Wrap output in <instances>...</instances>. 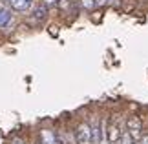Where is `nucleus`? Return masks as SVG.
Here are the masks:
<instances>
[{
    "label": "nucleus",
    "mask_w": 148,
    "mask_h": 144,
    "mask_svg": "<svg viewBox=\"0 0 148 144\" xmlns=\"http://www.w3.org/2000/svg\"><path fill=\"white\" fill-rule=\"evenodd\" d=\"M126 126H128V131H130V139H132V142L139 144L141 139H143V122H141V119L135 117V115H132V117L126 120Z\"/></svg>",
    "instance_id": "1"
},
{
    "label": "nucleus",
    "mask_w": 148,
    "mask_h": 144,
    "mask_svg": "<svg viewBox=\"0 0 148 144\" xmlns=\"http://www.w3.org/2000/svg\"><path fill=\"white\" fill-rule=\"evenodd\" d=\"M11 144H26V142L22 141V139H18V137H15V139L11 141Z\"/></svg>",
    "instance_id": "11"
},
{
    "label": "nucleus",
    "mask_w": 148,
    "mask_h": 144,
    "mask_svg": "<svg viewBox=\"0 0 148 144\" xmlns=\"http://www.w3.org/2000/svg\"><path fill=\"white\" fill-rule=\"evenodd\" d=\"M108 2V0H95V4H97V5H104Z\"/></svg>",
    "instance_id": "12"
},
{
    "label": "nucleus",
    "mask_w": 148,
    "mask_h": 144,
    "mask_svg": "<svg viewBox=\"0 0 148 144\" xmlns=\"http://www.w3.org/2000/svg\"><path fill=\"white\" fill-rule=\"evenodd\" d=\"M130 144H135V142H130Z\"/></svg>",
    "instance_id": "14"
},
{
    "label": "nucleus",
    "mask_w": 148,
    "mask_h": 144,
    "mask_svg": "<svg viewBox=\"0 0 148 144\" xmlns=\"http://www.w3.org/2000/svg\"><path fill=\"white\" fill-rule=\"evenodd\" d=\"M42 4L46 8H55V5H59V0H42Z\"/></svg>",
    "instance_id": "10"
},
{
    "label": "nucleus",
    "mask_w": 148,
    "mask_h": 144,
    "mask_svg": "<svg viewBox=\"0 0 148 144\" xmlns=\"http://www.w3.org/2000/svg\"><path fill=\"white\" fill-rule=\"evenodd\" d=\"M40 142L42 144H60L59 137H57L55 131H51V130H42L40 131Z\"/></svg>",
    "instance_id": "4"
},
{
    "label": "nucleus",
    "mask_w": 148,
    "mask_h": 144,
    "mask_svg": "<svg viewBox=\"0 0 148 144\" xmlns=\"http://www.w3.org/2000/svg\"><path fill=\"white\" fill-rule=\"evenodd\" d=\"M8 2L16 11H27L33 5V0H8Z\"/></svg>",
    "instance_id": "5"
},
{
    "label": "nucleus",
    "mask_w": 148,
    "mask_h": 144,
    "mask_svg": "<svg viewBox=\"0 0 148 144\" xmlns=\"http://www.w3.org/2000/svg\"><path fill=\"white\" fill-rule=\"evenodd\" d=\"M9 20H11V11L8 8H2L0 9V27H4Z\"/></svg>",
    "instance_id": "7"
},
{
    "label": "nucleus",
    "mask_w": 148,
    "mask_h": 144,
    "mask_svg": "<svg viewBox=\"0 0 148 144\" xmlns=\"http://www.w3.org/2000/svg\"><path fill=\"white\" fill-rule=\"evenodd\" d=\"M37 144H42V142H37Z\"/></svg>",
    "instance_id": "15"
},
{
    "label": "nucleus",
    "mask_w": 148,
    "mask_h": 144,
    "mask_svg": "<svg viewBox=\"0 0 148 144\" xmlns=\"http://www.w3.org/2000/svg\"><path fill=\"white\" fill-rule=\"evenodd\" d=\"M102 139V124L101 120H95V124L92 126V144H99Z\"/></svg>",
    "instance_id": "6"
},
{
    "label": "nucleus",
    "mask_w": 148,
    "mask_h": 144,
    "mask_svg": "<svg viewBox=\"0 0 148 144\" xmlns=\"http://www.w3.org/2000/svg\"><path fill=\"white\" fill-rule=\"evenodd\" d=\"M81 8L93 9V8H97V4H95V0H81Z\"/></svg>",
    "instance_id": "9"
},
{
    "label": "nucleus",
    "mask_w": 148,
    "mask_h": 144,
    "mask_svg": "<svg viewBox=\"0 0 148 144\" xmlns=\"http://www.w3.org/2000/svg\"><path fill=\"white\" fill-rule=\"evenodd\" d=\"M108 144H123V131L119 128L117 120H110V124H108Z\"/></svg>",
    "instance_id": "2"
},
{
    "label": "nucleus",
    "mask_w": 148,
    "mask_h": 144,
    "mask_svg": "<svg viewBox=\"0 0 148 144\" xmlns=\"http://www.w3.org/2000/svg\"><path fill=\"white\" fill-rule=\"evenodd\" d=\"M139 144H148V135H145L143 139H141V142H139Z\"/></svg>",
    "instance_id": "13"
},
{
    "label": "nucleus",
    "mask_w": 148,
    "mask_h": 144,
    "mask_svg": "<svg viewBox=\"0 0 148 144\" xmlns=\"http://www.w3.org/2000/svg\"><path fill=\"white\" fill-rule=\"evenodd\" d=\"M77 141L79 144H88L90 141H92V126H88V124H79V128H77Z\"/></svg>",
    "instance_id": "3"
},
{
    "label": "nucleus",
    "mask_w": 148,
    "mask_h": 144,
    "mask_svg": "<svg viewBox=\"0 0 148 144\" xmlns=\"http://www.w3.org/2000/svg\"><path fill=\"white\" fill-rule=\"evenodd\" d=\"M46 11H48V8L42 4V5H37V8H35V11H33V15H35L37 18H44V16H46Z\"/></svg>",
    "instance_id": "8"
}]
</instances>
